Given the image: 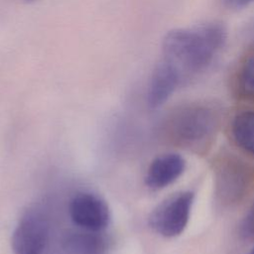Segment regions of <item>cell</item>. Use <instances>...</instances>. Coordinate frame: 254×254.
I'll return each mask as SVG.
<instances>
[{
  "mask_svg": "<svg viewBox=\"0 0 254 254\" xmlns=\"http://www.w3.org/2000/svg\"><path fill=\"white\" fill-rule=\"evenodd\" d=\"M226 32L218 23L169 31L162 43L163 59L171 63L184 77L207 67L222 48Z\"/></svg>",
  "mask_w": 254,
  "mask_h": 254,
  "instance_id": "1",
  "label": "cell"
},
{
  "mask_svg": "<svg viewBox=\"0 0 254 254\" xmlns=\"http://www.w3.org/2000/svg\"><path fill=\"white\" fill-rule=\"evenodd\" d=\"M216 126L215 111L200 104L185 106L179 109L171 119L172 136L187 146L199 145L210 139Z\"/></svg>",
  "mask_w": 254,
  "mask_h": 254,
  "instance_id": "2",
  "label": "cell"
},
{
  "mask_svg": "<svg viewBox=\"0 0 254 254\" xmlns=\"http://www.w3.org/2000/svg\"><path fill=\"white\" fill-rule=\"evenodd\" d=\"M193 197V192L185 190L162 201L149 217L152 229L168 238L176 237L184 232L190 220Z\"/></svg>",
  "mask_w": 254,
  "mask_h": 254,
  "instance_id": "3",
  "label": "cell"
},
{
  "mask_svg": "<svg viewBox=\"0 0 254 254\" xmlns=\"http://www.w3.org/2000/svg\"><path fill=\"white\" fill-rule=\"evenodd\" d=\"M50 225L47 215L38 207L25 211L12 234L14 254H47Z\"/></svg>",
  "mask_w": 254,
  "mask_h": 254,
  "instance_id": "4",
  "label": "cell"
},
{
  "mask_svg": "<svg viewBox=\"0 0 254 254\" xmlns=\"http://www.w3.org/2000/svg\"><path fill=\"white\" fill-rule=\"evenodd\" d=\"M68 212L71 221L81 229L102 232L110 221L106 202L91 192H78L70 200Z\"/></svg>",
  "mask_w": 254,
  "mask_h": 254,
  "instance_id": "5",
  "label": "cell"
},
{
  "mask_svg": "<svg viewBox=\"0 0 254 254\" xmlns=\"http://www.w3.org/2000/svg\"><path fill=\"white\" fill-rule=\"evenodd\" d=\"M249 185V172L237 159H224L217 167L215 192L221 203L233 204L241 200Z\"/></svg>",
  "mask_w": 254,
  "mask_h": 254,
  "instance_id": "6",
  "label": "cell"
},
{
  "mask_svg": "<svg viewBox=\"0 0 254 254\" xmlns=\"http://www.w3.org/2000/svg\"><path fill=\"white\" fill-rule=\"evenodd\" d=\"M182 78L180 71L162 58L151 75L147 94L148 105L151 108H158L163 105L174 93Z\"/></svg>",
  "mask_w": 254,
  "mask_h": 254,
  "instance_id": "7",
  "label": "cell"
},
{
  "mask_svg": "<svg viewBox=\"0 0 254 254\" xmlns=\"http://www.w3.org/2000/svg\"><path fill=\"white\" fill-rule=\"evenodd\" d=\"M186 168L185 159L176 153H168L154 159L146 177V185L154 190L164 189L176 182Z\"/></svg>",
  "mask_w": 254,
  "mask_h": 254,
  "instance_id": "8",
  "label": "cell"
},
{
  "mask_svg": "<svg viewBox=\"0 0 254 254\" xmlns=\"http://www.w3.org/2000/svg\"><path fill=\"white\" fill-rule=\"evenodd\" d=\"M60 250L61 254H106L107 242L101 232L81 229L67 233Z\"/></svg>",
  "mask_w": 254,
  "mask_h": 254,
  "instance_id": "9",
  "label": "cell"
},
{
  "mask_svg": "<svg viewBox=\"0 0 254 254\" xmlns=\"http://www.w3.org/2000/svg\"><path fill=\"white\" fill-rule=\"evenodd\" d=\"M231 133L235 143L245 152L254 155V111L237 113L231 123Z\"/></svg>",
  "mask_w": 254,
  "mask_h": 254,
  "instance_id": "10",
  "label": "cell"
},
{
  "mask_svg": "<svg viewBox=\"0 0 254 254\" xmlns=\"http://www.w3.org/2000/svg\"><path fill=\"white\" fill-rule=\"evenodd\" d=\"M237 90L244 99L254 101V54L245 59L239 69Z\"/></svg>",
  "mask_w": 254,
  "mask_h": 254,
  "instance_id": "11",
  "label": "cell"
},
{
  "mask_svg": "<svg viewBox=\"0 0 254 254\" xmlns=\"http://www.w3.org/2000/svg\"><path fill=\"white\" fill-rule=\"evenodd\" d=\"M239 234L243 239H254V200L240 222Z\"/></svg>",
  "mask_w": 254,
  "mask_h": 254,
  "instance_id": "12",
  "label": "cell"
},
{
  "mask_svg": "<svg viewBox=\"0 0 254 254\" xmlns=\"http://www.w3.org/2000/svg\"><path fill=\"white\" fill-rule=\"evenodd\" d=\"M222 1L229 8H242L249 5L254 0H222Z\"/></svg>",
  "mask_w": 254,
  "mask_h": 254,
  "instance_id": "13",
  "label": "cell"
},
{
  "mask_svg": "<svg viewBox=\"0 0 254 254\" xmlns=\"http://www.w3.org/2000/svg\"><path fill=\"white\" fill-rule=\"evenodd\" d=\"M247 254H254V247H253V248H252V249H251Z\"/></svg>",
  "mask_w": 254,
  "mask_h": 254,
  "instance_id": "14",
  "label": "cell"
},
{
  "mask_svg": "<svg viewBox=\"0 0 254 254\" xmlns=\"http://www.w3.org/2000/svg\"><path fill=\"white\" fill-rule=\"evenodd\" d=\"M251 32H252V34H253V35H254V26H253V28H252V30H251ZM253 39H254V38H253ZM253 41H254V40H253Z\"/></svg>",
  "mask_w": 254,
  "mask_h": 254,
  "instance_id": "15",
  "label": "cell"
},
{
  "mask_svg": "<svg viewBox=\"0 0 254 254\" xmlns=\"http://www.w3.org/2000/svg\"><path fill=\"white\" fill-rule=\"evenodd\" d=\"M27 1H33V0H27Z\"/></svg>",
  "mask_w": 254,
  "mask_h": 254,
  "instance_id": "16",
  "label": "cell"
}]
</instances>
